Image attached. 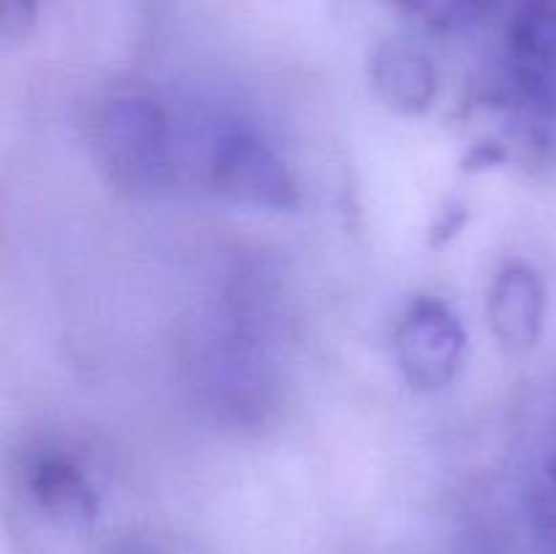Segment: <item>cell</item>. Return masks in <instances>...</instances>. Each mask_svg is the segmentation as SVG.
Returning a JSON list of instances; mask_svg holds the SVG:
<instances>
[{
    "instance_id": "cell-1",
    "label": "cell",
    "mask_w": 556,
    "mask_h": 554,
    "mask_svg": "<svg viewBox=\"0 0 556 554\" xmlns=\"http://www.w3.org/2000/svg\"><path fill=\"white\" fill-rule=\"evenodd\" d=\"M195 378L217 413L239 424L261 421L271 411L277 367L269 326L248 302H233L210 320L195 342Z\"/></svg>"
},
{
    "instance_id": "cell-2",
    "label": "cell",
    "mask_w": 556,
    "mask_h": 554,
    "mask_svg": "<svg viewBox=\"0 0 556 554\" xmlns=\"http://www.w3.org/2000/svg\"><path fill=\"white\" fill-rule=\"evenodd\" d=\"M90 155L106 182L128 196L161 193L172 185V119L155 98L144 92H109L87 117Z\"/></svg>"
},
{
    "instance_id": "cell-3",
    "label": "cell",
    "mask_w": 556,
    "mask_h": 554,
    "mask_svg": "<svg viewBox=\"0 0 556 554\" xmlns=\"http://www.w3.org/2000/svg\"><path fill=\"white\" fill-rule=\"evenodd\" d=\"M206 179L220 199L264 212L299 206V182L280 152L253 128L217 130L206 152Z\"/></svg>"
},
{
    "instance_id": "cell-4",
    "label": "cell",
    "mask_w": 556,
    "mask_h": 554,
    "mask_svg": "<svg viewBox=\"0 0 556 554\" xmlns=\"http://www.w3.org/2000/svg\"><path fill=\"white\" fill-rule=\"evenodd\" d=\"M394 356L410 389L424 394L448 389L467 356L465 324L443 299H416L394 329Z\"/></svg>"
},
{
    "instance_id": "cell-5",
    "label": "cell",
    "mask_w": 556,
    "mask_h": 554,
    "mask_svg": "<svg viewBox=\"0 0 556 554\" xmlns=\"http://www.w3.org/2000/svg\"><path fill=\"white\" fill-rule=\"evenodd\" d=\"M505 60V92L556 125V3L538 0L516 14Z\"/></svg>"
},
{
    "instance_id": "cell-6",
    "label": "cell",
    "mask_w": 556,
    "mask_h": 554,
    "mask_svg": "<svg viewBox=\"0 0 556 554\" xmlns=\"http://www.w3.org/2000/svg\"><path fill=\"white\" fill-rule=\"evenodd\" d=\"M486 318L494 340L508 353L538 345L546 324V286L527 264H508L494 275L486 297Z\"/></svg>"
},
{
    "instance_id": "cell-7",
    "label": "cell",
    "mask_w": 556,
    "mask_h": 554,
    "mask_svg": "<svg viewBox=\"0 0 556 554\" xmlns=\"http://www.w3.org/2000/svg\"><path fill=\"white\" fill-rule=\"evenodd\" d=\"M25 489L41 514L63 527H90L98 516V492L85 467L60 449H41L27 459Z\"/></svg>"
},
{
    "instance_id": "cell-8",
    "label": "cell",
    "mask_w": 556,
    "mask_h": 554,
    "mask_svg": "<svg viewBox=\"0 0 556 554\" xmlns=\"http://www.w3.org/2000/svg\"><path fill=\"white\" fill-rule=\"evenodd\" d=\"M369 79L394 112L421 114L438 96V74L421 49L405 41L380 43L369 60Z\"/></svg>"
},
{
    "instance_id": "cell-9",
    "label": "cell",
    "mask_w": 556,
    "mask_h": 554,
    "mask_svg": "<svg viewBox=\"0 0 556 554\" xmlns=\"http://www.w3.org/2000/svg\"><path fill=\"white\" fill-rule=\"evenodd\" d=\"M532 525L543 554H556V451L538 478L532 494Z\"/></svg>"
},
{
    "instance_id": "cell-10",
    "label": "cell",
    "mask_w": 556,
    "mask_h": 554,
    "mask_svg": "<svg viewBox=\"0 0 556 554\" xmlns=\"http://www.w3.org/2000/svg\"><path fill=\"white\" fill-rule=\"evenodd\" d=\"M36 16V0H3V33L5 36H25Z\"/></svg>"
},
{
    "instance_id": "cell-11",
    "label": "cell",
    "mask_w": 556,
    "mask_h": 554,
    "mask_svg": "<svg viewBox=\"0 0 556 554\" xmlns=\"http://www.w3.org/2000/svg\"><path fill=\"white\" fill-rule=\"evenodd\" d=\"M492 3H494V0H470V5L478 11V16H481L483 11H486Z\"/></svg>"
}]
</instances>
